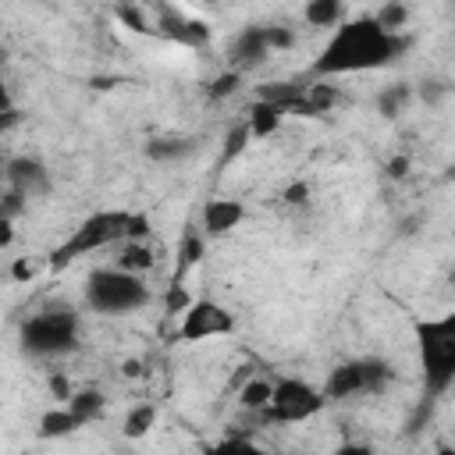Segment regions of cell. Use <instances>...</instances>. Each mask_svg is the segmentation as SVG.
<instances>
[{
	"mask_svg": "<svg viewBox=\"0 0 455 455\" xmlns=\"http://www.w3.org/2000/svg\"><path fill=\"white\" fill-rule=\"evenodd\" d=\"M409 50V36H387L370 14L345 18L323 50L316 53L309 75L313 78H341V75H363V71H380L395 64Z\"/></svg>",
	"mask_w": 455,
	"mask_h": 455,
	"instance_id": "1",
	"label": "cell"
},
{
	"mask_svg": "<svg viewBox=\"0 0 455 455\" xmlns=\"http://www.w3.org/2000/svg\"><path fill=\"white\" fill-rule=\"evenodd\" d=\"M18 348L28 359H64L78 348V313L68 302H46L18 327Z\"/></svg>",
	"mask_w": 455,
	"mask_h": 455,
	"instance_id": "2",
	"label": "cell"
},
{
	"mask_svg": "<svg viewBox=\"0 0 455 455\" xmlns=\"http://www.w3.org/2000/svg\"><path fill=\"white\" fill-rule=\"evenodd\" d=\"M427 398H444L455 384V313L412 323Z\"/></svg>",
	"mask_w": 455,
	"mask_h": 455,
	"instance_id": "3",
	"label": "cell"
},
{
	"mask_svg": "<svg viewBox=\"0 0 455 455\" xmlns=\"http://www.w3.org/2000/svg\"><path fill=\"white\" fill-rule=\"evenodd\" d=\"M153 302V291L146 277L117 270V267H96L85 277V306L100 316H128Z\"/></svg>",
	"mask_w": 455,
	"mask_h": 455,
	"instance_id": "4",
	"label": "cell"
},
{
	"mask_svg": "<svg viewBox=\"0 0 455 455\" xmlns=\"http://www.w3.org/2000/svg\"><path fill=\"white\" fill-rule=\"evenodd\" d=\"M124 228H128V210H96L89 213L53 252H50V270H64L68 263L100 252L107 245H121L124 242Z\"/></svg>",
	"mask_w": 455,
	"mask_h": 455,
	"instance_id": "5",
	"label": "cell"
},
{
	"mask_svg": "<svg viewBox=\"0 0 455 455\" xmlns=\"http://www.w3.org/2000/svg\"><path fill=\"white\" fill-rule=\"evenodd\" d=\"M395 380V366L380 355H363V359H345L338 363L327 380H323V398L327 402H352L359 395H384Z\"/></svg>",
	"mask_w": 455,
	"mask_h": 455,
	"instance_id": "6",
	"label": "cell"
},
{
	"mask_svg": "<svg viewBox=\"0 0 455 455\" xmlns=\"http://www.w3.org/2000/svg\"><path fill=\"white\" fill-rule=\"evenodd\" d=\"M323 409H327V398H323L320 387H313L302 377H281V380H274L270 405L263 409V419H270V423H306Z\"/></svg>",
	"mask_w": 455,
	"mask_h": 455,
	"instance_id": "7",
	"label": "cell"
},
{
	"mask_svg": "<svg viewBox=\"0 0 455 455\" xmlns=\"http://www.w3.org/2000/svg\"><path fill=\"white\" fill-rule=\"evenodd\" d=\"M235 313H228V306L213 302V299H192L181 309V323H178V341L196 345V341H210V338H228L235 334Z\"/></svg>",
	"mask_w": 455,
	"mask_h": 455,
	"instance_id": "8",
	"label": "cell"
},
{
	"mask_svg": "<svg viewBox=\"0 0 455 455\" xmlns=\"http://www.w3.org/2000/svg\"><path fill=\"white\" fill-rule=\"evenodd\" d=\"M4 181H7V188H11L21 203L43 199V196H50V188H53L50 167H46L39 156H11V160L4 164Z\"/></svg>",
	"mask_w": 455,
	"mask_h": 455,
	"instance_id": "9",
	"label": "cell"
},
{
	"mask_svg": "<svg viewBox=\"0 0 455 455\" xmlns=\"http://www.w3.org/2000/svg\"><path fill=\"white\" fill-rule=\"evenodd\" d=\"M153 28L160 36H167L171 43H181V46H206L210 43V25L188 18L178 7H153Z\"/></svg>",
	"mask_w": 455,
	"mask_h": 455,
	"instance_id": "10",
	"label": "cell"
},
{
	"mask_svg": "<svg viewBox=\"0 0 455 455\" xmlns=\"http://www.w3.org/2000/svg\"><path fill=\"white\" fill-rule=\"evenodd\" d=\"M245 217H249V210H245L242 199L213 196V199H206L203 210H199V231H203L206 238H224V235H231L235 228H242Z\"/></svg>",
	"mask_w": 455,
	"mask_h": 455,
	"instance_id": "11",
	"label": "cell"
},
{
	"mask_svg": "<svg viewBox=\"0 0 455 455\" xmlns=\"http://www.w3.org/2000/svg\"><path fill=\"white\" fill-rule=\"evenodd\" d=\"M267 60H270V46H267L263 25H245L242 32H235V39L228 46V68L231 71L245 75V71H256Z\"/></svg>",
	"mask_w": 455,
	"mask_h": 455,
	"instance_id": "12",
	"label": "cell"
},
{
	"mask_svg": "<svg viewBox=\"0 0 455 455\" xmlns=\"http://www.w3.org/2000/svg\"><path fill=\"white\" fill-rule=\"evenodd\" d=\"M196 149H199V139H192V135H153L142 146L146 160H153V164H181Z\"/></svg>",
	"mask_w": 455,
	"mask_h": 455,
	"instance_id": "13",
	"label": "cell"
},
{
	"mask_svg": "<svg viewBox=\"0 0 455 455\" xmlns=\"http://www.w3.org/2000/svg\"><path fill=\"white\" fill-rule=\"evenodd\" d=\"M206 242H210V238L199 231V224H188V228H185V235H181V242H178V259H174V284H181V277L203 263Z\"/></svg>",
	"mask_w": 455,
	"mask_h": 455,
	"instance_id": "14",
	"label": "cell"
},
{
	"mask_svg": "<svg viewBox=\"0 0 455 455\" xmlns=\"http://www.w3.org/2000/svg\"><path fill=\"white\" fill-rule=\"evenodd\" d=\"M75 430H82V423L71 416L68 405H57V409H46V412L39 416L36 437H39V441H60V437H71Z\"/></svg>",
	"mask_w": 455,
	"mask_h": 455,
	"instance_id": "15",
	"label": "cell"
},
{
	"mask_svg": "<svg viewBox=\"0 0 455 455\" xmlns=\"http://www.w3.org/2000/svg\"><path fill=\"white\" fill-rule=\"evenodd\" d=\"M64 405L71 409V416H75L82 427H89V423H96V419L107 412V395H103L100 387H82V391H75Z\"/></svg>",
	"mask_w": 455,
	"mask_h": 455,
	"instance_id": "16",
	"label": "cell"
},
{
	"mask_svg": "<svg viewBox=\"0 0 455 455\" xmlns=\"http://www.w3.org/2000/svg\"><path fill=\"white\" fill-rule=\"evenodd\" d=\"M412 103V82H391L377 92V114L384 121H395L405 114V107Z\"/></svg>",
	"mask_w": 455,
	"mask_h": 455,
	"instance_id": "17",
	"label": "cell"
},
{
	"mask_svg": "<svg viewBox=\"0 0 455 455\" xmlns=\"http://www.w3.org/2000/svg\"><path fill=\"white\" fill-rule=\"evenodd\" d=\"M345 14L348 11H345L341 0H309L302 7V18H306L309 28H338L345 21Z\"/></svg>",
	"mask_w": 455,
	"mask_h": 455,
	"instance_id": "18",
	"label": "cell"
},
{
	"mask_svg": "<svg viewBox=\"0 0 455 455\" xmlns=\"http://www.w3.org/2000/svg\"><path fill=\"white\" fill-rule=\"evenodd\" d=\"M341 103V92L334 89V85H323V82H316V85H306V92H302V103H299V117H313V114H327V110H334Z\"/></svg>",
	"mask_w": 455,
	"mask_h": 455,
	"instance_id": "19",
	"label": "cell"
},
{
	"mask_svg": "<svg viewBox=\"0 0 455 455\" xmlns=\"http://www.w3.org/2000/svg\"><path fill=\"white\" fill-rule=\"evenodd\" d=\"M281 121H284V114H281L277 107H270V103L256 100V103L249 107L245 128H249V135H252V139H270V135L281 128Z\"/></svg>",
	"mask_w": 455,
	"mask_h": 455,
	"instance_id": "20",
	"label": "cell"
},
{
	"mask_svg": "<svg viewBox=\"0 0 455 455\" xmlns=\"http://www.w3.org/2000/svg\"><path fill=\"white\" fill-rule=\"evenodd\" d=\"M153 267H156V256H153L149 242H121L117 270H128V274H139V277H146Z\"/></svg>",
	"mask_w": 455,
	"mask_h": 455,
	"instance_id": "21",
	"label": "cell"
},
{
	"mask_svg": "<svg viewBox=\"0 0 455 455\" xmlns=\"http://www.w3.org/2000/svg\"><path fill=\"white\" fill-rule=\"evenodd\" d=\"M153 427H156V405H153V402H139V405H132V409L124 412V419H121V434H124L128 441L146 437Z\"/></svg>",
	"mask_w": 455,
	"mask_h": 455,
	"instance_id": "22",
	"label": "cell"
},
{
	"mask_svg": "<svg viewBox=\"0 0 455 455\" xmlns=\"http://www.w3.org/2000/svg\"><path fill=\"white\" fill-rule=\"evenodd\" d=\"M270 391H274V380H267V377H249V380L242 384V391H238V405H242L245 412H259V416H263V409L270 405Z\"/></svg>",
	"mask_w": 455,
	"mask_h": 455,
	"instance_id": "23",
	"label": "cell"
},
{
	"mask_svg": "<svg viewBox=\"0 0 455 455\" xmlns=\"http://www.w3.org/2000/svg\"><path fill=\"white\" fill-rule=\"evenodd\" d=\"M387 36H405V25H409V7L405 4H398V0H387V4H380L373 14H370Z\"/></svg>",
	"mask_w": 455,
	"mask_h": 455,
	"instance_id": "24",
	"label": "cell"
},
{
	"mask_svg": "<svg viewBox=\"0 0 455 455\" xmlns=\"http://www.w3.org/2000/svg\"><path fill=\"white\" fill-rule=\"evenodd\" d=\"M114 18H117L124 28H132V32L156 36V28H153V21H149V11L139 7V4H117V7H114Z\"/></svg>",
	"mask_w": 455,
	"mask_h": 455,
	"instance_id": "25",
	"label": "cell"
},
{
	"mask_svg": "<svg viewBox=\"0 0 455 455\" xmlns=\"http://www.w3.org/2000/svg\"><path fill=\"white\" fill-rule=\"evenodd\" d=\"M448 92H451V85L444 78H437V75H427V78H419L412 85V96H419V103H427V107H441L448 100Z\"/></svg>",
	"mask_w": 455,
	"mask_h": 455,
	"instance_id": "26",
	"label": "cell"
},
{
	"mask_svg": "<svg viewBox=\"0 0 455 455\" xmlns=\"http://www.w3.org/2000/svg\"><path fill=\"white\" fill-rule=\"evenodd\" d=\"M203 455H274L267 448H259L256 441H245V437H224L210 448H203Z\"/></svg>",
	"mask_w": 455,
	"mask_h": 455,
	"instance_id": "27",
	"label": "cell"
},
{
	"mask_svg": "<svg viewBox=\"0 0 455 455\" xmlns=\"http://www.w3.org/2000/svg\"><path fill=\"white\" fill-rule=\"evenodd\" d=\"M263 36H267V46H270V53L291 50V46L299 43L295 28H291V25H281V21H267V25H263Z\"/></svg>",
	"mask_w": 455,
	"mask_h": 455,
	"instance_id": "28",
	"label": "cell"
},
{
	"mask_svg": "<svg viewBox=\"0 0 455 455\" xmlns=\"http://www.w3.org/2000/svg\"><path fill=\"white\" fill-rule=\"evenodd\" d=\"M238 85H242V75H238V71H231V68H224L220 75H213V82H210L206 96H210V100H228V96H235V92H238Z\"/></svg>",
	"mask_w": 455,
	"mask_h": 455,
	"instance_id": "29",
	"label": "cell"
},
{
	"mask_svg": "<svg viewBox=\"0 0 455 455\" xmlns=\"http://www.w3.org/2000/svg\"><path fill=\"white\" fill-rule=\"evenodd\" d=\"M249 139H252V135H249L245 121H242V124H235V128H231V135L224 139V153H220V160H224V164H231V160L249 146Z\"/></svg>",
	"mask_w": 455,
	"mask_h": 455,
	"instance_id": "30",
	"label": "cell"
},
{
	"mask_svg": "<svg viewBox=\"0 0 455 455\" xmlns=\"http://www.w3.org/2000/svg\"><path fill=\"white\" fill-rule=\"evenodd\" d=\"M281 199H284L288 206H306V203L313 199V188H309V181H291V185H284Z\"/></svg>",
	"mask_w": 455,
	"mask_h": 455,
	"instance_id": "31",
	"label": "cell"
},
{
	"mask_svg": "<svg viewBox=\"0 0 455 455\" xmlns=\"http://www.w3.org/2000/svg\"><path fill=\"white\" fill-rule=\"evenodd\" d=\"M146 238H149V217L146 213H128L124 242H146Z\"/></svg>",
	"mask_w": 455,
	"mask_h": 455,
	"instance_id": "32",
	"label": "cell"
},
{
	"mask_svg": "<svg viewBox=\"0 0 455 455\" xmlns=\"http://www.w3.org/2000/svg\"><path fill=\"white\" fill-rule=\"evenodd\" d=\"M46 387H50V395H53V398H64V402H68V398L75 395L64 373H50V380H46Z\"/></svg>",
	"mask_w": 455,
	"mask_h": 455,
	"instance_id": "33",
	"label": "cell"
},
{
	"mask_svg": "<svg viewBox=\"0 0 455 455\" xmlns=\"http://www.w3.org/2000/svg\"><path fill=\"white\" fill-rule=\"evenodd\" d=\"M331 455H377V451H373V444H363V441H345V444H338Z\"/></svg>",
	"mask_w": 455,
	"mask_h": 455,
	"instance_id": "34",
	"label": "cell"
},
{
	"mask_svg": "<svg viewBox=\"0 0 455 455\" xmlns=\"http://www.w3.org/2000/svg\"><path fill=\"white\" fill-rule=\"evenodd\" d=\"M387 174L391 178H405L409 174V156H391L387 160Z\"/></svg>",
	"mask_w": 455,
	"mask_h": 455,
	"instance_id": "35",
	"label": "cell"
},
{
	"mask_svg": "<svg viewBox=\"0 0 455 455\" xmlns=\"http://www.w3.org/2000/svg\"><path fill=\"white\" fill-rule=\"evenodd\" d=\"M11 242H14V220L0 217V249H11Z\"/></svg>",
	"mask_w": 455,
	"mask_h": 455,
	"instance_id": "36",
	"label": "cell"
},
{
	"mask_svg": "<svg viewBox=\"0 0 455 455\" xmlns=\"http://www.w3.org/2000/svg\"><path fill=\"white\" fill-rule=\"evenodd\" d=\"M32 274H36V267H32L28 259H18V263L11 267V277H14V281H28Z\"/></svg>",
	"mask_w": 455,
	"mask_h": 455,
	"instance_id": "37",
	"label": "cell"
},
{
	"mask_svg": "<svg viewBox=\"0 0 455 455\" xmlns=\"http://www.w3.org/2000/svg\"><path fill=\"white\" fill-rule=\"evenodd\" d=\"M11 110H14V96H11V89H7L4 78H0V117L11 114Z\"/></svg>",
	"mask_w": 455,
	"mask_h": 455,
	"instance_id": "38",
	"label": "cell"
},
{
	"mask_svg": "<svg viewBox=\"0 0 455 455\" xmlns=\"http://www.w3.org/2000/svg\"><path fill=\"white\" fill-rule=\"evenodd\" d=\"M139 373H142V363L128 359V363H124V377H139Z\"/></svg>",
	"mask_w": 455,
	"mask_h": 455,
	"instance_id": "39",
	"label": "cell"
},
{
	"mask_svg": "<svg viewBox=\"0 0 455 455\" xmlns=\"http://www.w3.org/2000/svg\"><path fill=\"white\" fill-rule=\"evenodd\" d=\"M437 455H455V448H451V444H441V448H437Z\"/></svg>",
	"mask_w": 455,
	"mask_h": 455,
	"instance_id": "40",
	"label": "cell"
}]
</instances>
